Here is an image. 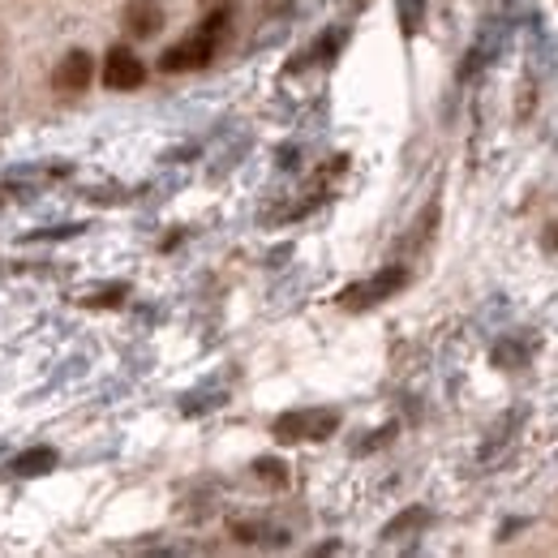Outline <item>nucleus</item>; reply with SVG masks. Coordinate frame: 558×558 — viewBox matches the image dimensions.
<instances>
[{
  "instance_id": "obj_1",
  "label": "nucleus",
  "mask_w": 558,
  "mask_h": 558,
  "mask_svg": "<svg viewBox=\"0 0 558 558\" xmlns=\"http://www.w3.org/2000/svg\"><path fill=\"white\" fill-rule=\"evenodd\" d=\"M223 22H228V13H210L207 22H203V31H194L190 39H181L177 48H168V52L159 57V70H163V73L203 70V65H207L210 57H215V48H219Z\"/></svg>"
},
{
  "instance_id": "obj_2",
  "label": "nucleus",
  "mask_w": 558,
  "mask_h": 558,
  "mask_svg": "<svg viewBox=\"0 0 558 558\" xmlns=\"http://www.w3.org/2000/svg\"><path fill=\"white\" fill-rule=\"evenodd\" d=\"M340 429V413L336 409H305V413H283L271 425L279 442H318V438H331Z\"/></svg>"
},
{
  "instance_id": "obj_3",
  "label": "nucleus",
  "mask_w": 558,
  "mask_h": 558,
  "mask_svg": "<svg viewBox=\"0 0 558 558\" xmlns=\"http://www.w3.org/2000/svg\"><path fill=\"white\" fill-rule=\"evenodd\" d=\"M409 283V271L404 267H387L383 276L365 279V283H356V288H349L344 292V305L349 310H365V305H378V301H387L391 292H400Z\"/></svg>"
},
{
  "instance_id": "obj_4",
  "label": "nucleus",
  "mask_w": 558,
  "mask_h": 558,
  "mask_svg": "<svg viewBox=\"0 0 558 558\" xmlns=\"http://www.w3.org/2000/svg\"><path fill=\"white\" fill-rule=\"evenodd\" d=\"M142 82H146V65L130 48H112L104 61V86L108 90H138Z\"/></svg>"
},
{
  "instance_id": "obj_5",
  "label": "nucleus",
  "mask_w": 558,
  "mask_h": 558,
  "mask_svg": "<svg viewBox=\"0 0 558 558\" xmlns=\"http://www.w3.org/2000/svg\"><path fill=\"white\" fill-rule=\"evenodd\" d=\"M163 22H168L163 0H130V4L121 9V26H125L134 39H150V35H159V31H163Z\"/></svg>"
},
{
  "instance_id": "obj_6",
  "label": "nucleus",
  "mask_w": 558,
  "mask_h": 558,
  "mask_svg": "<svg viewBox=\"0 0 558 558\" xmlns=\"http://www.w3.org/2000/svg\"><path fill=\"white\" fill-rule=\"evenodd\" d=\"M90 77H95V61H90V52L73 48V52L61 57V65L52 70V86H57V90H65V95H77V90H86V86H90Z\"/></svg>"
},
{
  "instance_id": "obj_7",
  "label": "nucleus",
  "mask_w": 558,
  "mask_h": 558,
  "mask_svg": "<svg viewBox=\"0 0 558 558\" xmlns=\"http://www.w3.org/2000/svg\"><path fill=\"white\" fill-rule=\"evenodd\" d=\"M48 469H57V451H52V447H31V451L13 456V473H17V477H39V473H48Z\"/></svg>"
},
{
  "instance_id": "obj_8",
  "label": "nucleus",
  "mask_w": 558,
  "mask_h": 558,
  "mask_svg": "<svg viewBox=\"0 0 558 558\" xmlns=\"http://www.w3.org/2000/svg\"><path fill=\"white\" fill-rule=\"evenodd\" d=\"M421 22H425V0H400V26L409 35H417Z\"/></svg>"
}]
</instances>
